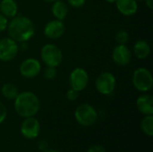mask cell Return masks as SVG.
<instances>
[{
  "label": "cell",
  "instance_id": "6da1fadb",
  "mask_svg": "<svg viewBox=\"0 0 153 152\" xmlns=\"http://www.w3.org/2000/svg\"><path fill=\"white\" fill-rule=\"evenodd\" d=\"M7 31L9 37L16 42H26L35 33V26L32 21L26 16H15L8 22Z\"/></svg>",
  "mask_w": 153,
  "mask_h": 152
},
{
  "label": "cell",
  "instance_id": "7a4b0ae2",
  "mask_svg": "<svg viewBox=\"0 0 153 152\" xmlns=\"http://www.w3.org/2000/svg\"><path fill=\"white\" fill-rule=\"evenodd\" d=\"M39 99L33 92H21L14 99V110L21 117L34 116L39 112Z\"/></svg>",
  "mask_w": 153,
  "mask_h": 152
},
{
  "label": "cell",
  "instance_id": "3957f363",
  "mask_svg": "<svg viewBox=\"0 0 153 152\" xmlns=\"http://www.w3.org/2000/svg\"><path fill=\"white\" fill-rule=\"evenodd\" d=\"M74 118L80 125L89 127L96 123L98 119V113L91 105L83 103L76 108L74 111Z\"/></svg>",
  "mask_w": 153,
  "mask_h": 152
},
{
  "label": "cell",
  "instance_id": "277c9868",
  "mask_svg": "<svg viewBox=\"0 0 153 152\" xmlns=\"http://www.w3.org/2000/svg\"><path fill=\"white\" fill-rule=\"evenodd\" d=\"M132 81L134 87L141 92H147L152 89L153 77L152 73L144 67H140L134 72Z\"/></svg>",
  "mask_w": 153,
  "mask_h": 152
},
{
  "label": "cell",
  "instance_id": "5b68a950",
  "mask_svg": "<svg viewBox=\"0 0 153 152\" xmlns=\"http://www.w3.org/2000/svg\"><path fill=\"white\" fill-rule=\"evenodd\" d=\"M40 57L47 66L57 67L63 60V53L61 49L53 44H46L40 51Z\"/></svg>",
  "mask_w": 153,
  "mask_h": 152
},
{
  "label": "cell",
  "instance_id": "8992f818",
  "mask_svg": "<svg viewBox=\"0 0 153 152\" xmlns=\"http://www.w3.org/2000/svg\"><path fill=\"white\" fill-rule=\"evenodd\" d=\"M95 86L100 94L106 96L110 95L114 92L117 86L116 77L109 72L101 73L96 79Z\"/></svg>",
  "mask_w": 153,
  "mask_h": 152
},
{
  "label": "cell",
  "instance_id": "52a82bcc",
  "mask_svg": "<svg viewBox=\"0 0 153 152\" xmlns=\"http://www.w3.org/2000/svg\"><path fill=\"white\" fill-rule=\"evenodd\" d=\"M89 83V74L88 73L80 67L74 69L69 75V84L71 89L77 91L83 90Z\"/></svg>",
  "mask_w": 153,
  "mask_h": 152
},
{
  "label": "cell",
  "instance_id": "ba28073f",
  "mask_svg": "<svg viewBox=\"0 0 153 152\" xmlns=\"http://www.w3.org/2000/svg\"><path fill=\"white\" fill-rule=\"evenodd\" d=\"M18 53V45L15 40L9 38L0 39V60L8 62L13 60Z\"/></svg>",
  "mask_w": 153,
  "mask_h": 152
},
{
  "label": "cell",
  "instance_id": "9c48e42d",
  "mask_svg": "<svg viewBox=\"0 0 153 152\" xmlns=\"http://www.w3.org/2000/svg\"><path fill=\"white\" fill-rule=\"evenodd\" d=\"M21 133L28 140L36 139L40 132V124L34 116L26 117L21 125Z\"/></svg>",
  "mask_w": 153,
  "mask_h": 152
},
{
  "label": "cell",
  "instance_id": "30bf717a",
  "mask_svg": "<svg viewBox=\"0 0 153 152\" xmlns=\"http://www.w3.org/2000/svg\"><path fill=\"white\" fill-rule=\"evenodd\" d=\"M41 71V65L36 58H27L20 65V73L25 78H34Z\"/></svg>",
  "mask_w": 153,
  "mask_h": 152
},
{
  "label": "cell",
  "instance_id": "8fae6325",
  "mask_svg": "<svg viewBox=\"0 0 153 152\" xmlns=\"http://www.w3.org/2000/svg\"><path fill=\"white\" fill-rule=\"evenodd\" d=\"M113 61L120 66L127 65L132 59V54L130 49L126 45H117L115 47L112 52Z\"/></svg>",
  "mask_w": 153,
  "mask_h": 152
},
{
  "label": "cell",
  "instance_id": "7c38bea8",
  "mask_svg": "<svg viewBox=\"0 0 153 152\" xmlns=\"http://www.w3.org/2000/svg\"><path fill=\"white\" fill-rule=\"evenodd\" d=\"M65 24L60 20H52L49 21L44 27V34L46 37L56 39L63 36L65 33Z\"/></svg>",
  "mask_w": 153,
  "mask_h": 152
},
{
  "label": "cell",
  "instance_id": "4fadbf2b",
  "mask_svg": "<svg viewBox=\"0 0 153 152\" xmlns=\"http://www.w3.org/2000/svg\"><path fill=\"white\" fill-rule=\"evenodd\" d=\"M137 109L144 116L153 115V98L150 94L141 95L136 100Z\"/></svg>",
  "mask_w": 153,
  "mask_h": 152
},
{
  "label": "cell",
  "instance_id": "5bb4252c",
  "mask_svg": "<svg viewBox=\"0 0 153 152\" xmlns=\"http://www.w3.org/2000/svg\"><path fill=\"white\" fill-rule=\"evenodd\" d=\"M116 5L119 13L125 16H132L138 10L137 1L135 0H117Z\"/></svg>",
  "mask_w": 153,
  "mask_h": 152
},
{
  "label": "cell",
  "instance_id": "9a60e30c",
  "mask_svg": "<svg viewBox=\"0 0 153 152\" xmlns=\"http://www.w3.org/2000/svg\"><path fill=\"white\" fill-rule=\"evenodd\" d=\"M0 12L6 18H13L17 15L18 5L14 0H2L0 2Z\"/></svg>",
  "mask_w": 153,
  "mask_h": 152
},
{
  "label": "cell",
  "instance_id": "2e32d148",
  "mask_svg": "<svg viewBox=\"0 0 153 152\" xmlns=\"http://www.w3.org/2000/svg\"><path fill=\"white\" fill-rule=\"evenodd\" d=\"M151 52V47L146 40L140 39L134 45V53L138 59H145Z\"/></svg>",
  "mask_w": 153,
  "mask_h": 152
},
{
  "label": "cell",
  "instance_id": "e0dca14e",
  "mask_svg": "<svg viewBox=\"0 0 153 152\" xmlns=\"http://www.w3.org/2000/svg\"><path fill=\"white\" fill-rule=\"evenodd\" d=\"M51 12L56 20L63 21L68 13V8L64 1L56 0L53 3Z\"/></svg>",
  "mask_w": 153,
  "mask_h": 152
},
{
  "label": "cell",
  "instance_id": "ac0fdd59",
  "mask_svg": "<svg viewBox=\"0 0 153 152\" xmlns=\"http://www.w3.org/2000/svg\"><path fill=\"white\" fill-rule=\"evenodd\" d=\"M2 95L8 99H14L19 94L18 88L13 83H5L1 89Z\"/></svg>",
  "mask_w": 153,
  "mask_h": 152
},
{
  "label": "cell",
  "instance_id": "d6986e66",
  "mask_svg": "<svg viewBox=\"0 0 153 152\" xmlns=\"http://www.w3.org/2000/svg\"><path fill=\"white\" fill-rule=\"evenodd\" d=\"M141 129L149 137L153 136V116H145L141 122Z\"/></svg>",
  "mask_w": 153,
  "mask_h": 152
},
{
  "label": "cell",
  "instance_id": "ffe728a7",
  "mask_svg": "<svg viewBox=\"0 0 153 152\" xmlns=\"http://www.w3.org/2000/svg\"><path fill=\"white\" fill-rule=\"evenodd\" d=\"M115 39L119 45H126L129 40V34L125 30H120L117 32Z\"/></svg>",
  "mask_w": 153,
  "mask_h": 152
},
{
  "label": "cell",
  "instance_id": "44dd1931",
  "mask_svg": "<svg viewBox=\"0 0 153 152\" xmlns=\"http://www.w3.org/2000/svg\"><path fill=\"white\" fill-rule=\"evenodd\" d=\"M56 76V67L47 66V68L44 71V77L47 80H54Z\"/></svg>",
  "mask_w": 153,
  "mask_h": 152
},
{
  "label": "cell",
  "instance_id": "7402d4cb",
  "mask_svg": "<svg viewBox=\"0 0 153 152\" xmlns=\"http://www.w3.org/2000/svg\"><path fill=\"white\" fill-rule=\"evenodd\" d=\"M79 96V91L74 90V89H70L67 92H66V99L69 101H74L77 99Z\"/></svg>",
  "mask_w": 153,
  "mask_h": 152
},
{
  "label": "cell",
  "instance_id": "603a6c76",
  "mask_svg": "<svg viewBox=\"0 0 153 152\" xmlns=\"http://www.w3.org/2000/svg\"><path fill=\"white\" fill-rule=\"evenodd\" d=\"M8 18H6L4 15H3L0 13V32L5 30L8 26Z\"/></svg>",
  "mask_w": 153,
  "mask_h": 152
},
{
  "label": "cell",
  "instance_id": "cb8c5ba5",
  "mask_svg": "<svg viewBox=\"0 0 153 152\" xmlns=\"http://www.w3.org/2000/svg\"><path fill=\"white\" fill-rule=\"evenodd\" d=\"M87 152H106V149L100 144H94L87 150Z\"/></svg>",
  "mask_w": 153,
  "mask_h": 152
},
{
  "label": "cell",
  "instance_id": "d4e9b609",
  "mask_svg": "<svg viewBox=\"0 0 153 152\" xmlns=\"http://www.w3.org/2000/svg\"><path fill=\"white\" fill-rule=\"evenodd\" d=\"M68 4L74 8H80L84 5L86 0H67Z\"/></svg>",
  "mask_w": 153,
  "mask_h": 152
},
{
  "label": "cell",
  "instance_id": "484cf974",
  "mask_svg": "<svg viewBox=\"0 0 153 152\" xmlns=\"http://www.w3.org/2000/svg\"><path fill=\"white\" fill-rule=\"evenodd\" d=\"M6 116H7L6 108H5V106L2 102H0V125L5 120Z\"/></svg>",
  "mask_w": 153,
  "mask_h": 152
},
{
  "label": "cell",
  "instance_id": "4316f807",
  "mask_svg": "<svg viewBox=\"0 0 153 152\" xmlns=\"http://www.w3.org/2000/svg\"><path fill=\"white\" fill-rule=\"evenodd\" d=\"M145 3L150 9H153V0H145Z\"/></svg>",
  "mask_w": 153,
  "mask_h": 152
},
{
  "label": "cell",
  "instance_id": "83f0119b",
  "mask_svg": "<svg viewBox=\"0 0 153 152\" xmlns=\"http://www.w3.org/2000/svg\"><path fill=\"white\" fill-rule=\"evenodd\" d=\"M108 3H110V4H114V3H116L117 2V0H106Z\"/></svg>",
  "mask_w": 153,
  "mask_h": 152
},
{
  "label": "cell",
  "instance_id": "f1b7e54d",
  "mask_svg": "<svg viewBox=\"0 0 153 152\" xmlns=\"http://www.w3.org/2000/svg\"><path fill=\"white\" fill-rule=\"evenodd\" d=\"M45 152H60V151H56V150H48V151H46Z\"/></svg>",
  "mask_w": 153,
  "mask_h": 152
},
{
  "label": "cell",
  "instance_id": "f546056e",
  "mask_svg": "<svg viewBox=\"0 0 153 152\" xmlns=\"http://www.w3.org/2000/svg\"><path fill=\"white\" fill-rule=\"evenodd\" d=\"M43 1L48 2V3H54V2H55V1H56V0H43Z\"/></svg>",
  "mask_w": 153,
  "mask_h": 152
},
{
  "label": "cell",
  "instance_id": "4dcf8cb0",
  "mask_svg": "<svg viewBox=\"0 0 153 152\" xmlns=\"http://www.w3.org/2000/svg\"><path fill=\"white\" fill-rule=\"evenodd\" d=\"M135 1H137V2H138V1H143V0H135Z\"/></svg>",
  "mask_w": 153,
  "mask_h": 152
}]
</instances>
